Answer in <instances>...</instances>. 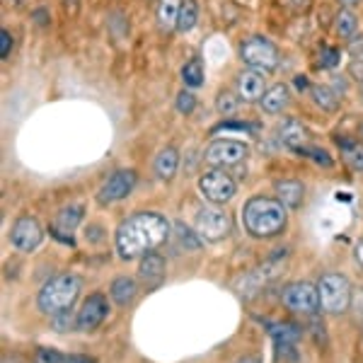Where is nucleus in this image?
Returning a JSON list of instances; mask_svg holds the SVG:
<instances>
[{"label": "nucleus", "mask_w": 363, "mask_h": 363, "mask_svg": "<svg viewBox=\"0 0 363 363\" xmlns=\"http://www.w3.org/2000/svg\"><path fill=\"white\" fill-rule=\"evenodd\" d=\"M281 303L296 315H313L320 308V291L308 281H294V284L284 286Z\"/></svg>", "instance_id": "nucleus-7"}, {"label": "nucleus", "mask_w": 363, "mask_h": 363, "mask_svg": "<svg viewBox=\"0 0 363 363\" xmlns=\"http://www.w3.org/2000/svg\"><path fill=\"white\" fill-rule=\"evenodd\" d=\"M301 155H308V157H313L315 160V165H322V167H330L332 165V157L325 153L322 148H313V145H306L303 150H298Z\"/></svg>", "instance_id": "nucleus-30"}, {"label": "nucleus", "mask_w": 363, "mask_h": 363, "mask_svg": "<svg viewBox=\"0 0 363 363\" xmlns=\"http://www.w3.org/2000/svg\"><path fill=\"white\" fill-rule=\"evenodd\" d=\"M177 169H179V153H177V148H172V145H167V148H162L160 153L155 155V160H153V172H155V177L160 179V182H169L177 174Z\"/></svg>", "instance_id": "nucleus-19"}, {"label": "nucleus", "mask_w": 363, "mask_h": 363, "mask_svg": "<svg viewBox=\"0 0 363 363\" xmlns=\"http://www.w3.org/2000/svg\"><path fill=\"white\" fill-rule=\"evenodd\" d=\"M138 277L143 279V284H148L153 289V286H157L165 279V259L160 255H155V252H148L145 257H140Z\"/></svg>", "instance_id": "nucleus-17"}, {"label": "nucleus", "mask_w": 363, "mask_h": 363, "mask_svg": "<svg viewBox=\"0 0 363 363\" xmlns=\"http://www.w3.org/2000/svg\"><path fill=\"white\" fill-rule=\"evenodd\" d=\"M356 262H359V264L363 267V240L359 245H356Z\"/></svg>", "instance_id": "nucleus-37"}, {"label": "nucleus", "mask_w": 363, "mask_h": 363, "mask_svg": "<svg viewBox=\"0 0 363 363\" xmlns=\"http://www.w3.org/2000/svg\"><path fill=\"white\" fill-rule=\"evenodd\" d=\"M44 240V233H42V225L37 223V218L32 216H22V218L15 220L13 230H10V245L17 250V252H34L42 245Z\"/></svg>", "instance_id": "nucleus-12"}, {"label": "nucleus", "mask_w": 363, "mask_h": 363, "mask_svg": "<svg viewBox=\"0 0 363 363\" xmlns=\"http://www.w3.org/2000/svg\"><path fill=\"white\" fill-rule=\"evenodd\" d=\"M240 58L257 73H274L279 68V49L264 37H247L240 44Z\"/></svg>", "instance_id": "nucleus-5"}, {"label": "nucleus", "mask_w": 363, "mask_h": 363, "mask_svg": "<svg viewBox=\"0 0 363 363\" xmlns=\"http://www.w3.org/2000/svg\"><path fill=\"white\" fill-rule=\"evenodd\" d=\"M235 85H238V95L242 97L245 102H259L267 92L264 73H257V70H245V73H240Z\"/></svg>", "instance_id": "nucleus-15"}, {"label": "nucleus", "mask_w": 363, "mask_h": 363, "mask_svg": "<svg viewBox=\"0 0 363 363\" xmlns=\"http://www.w3.org/2000/svg\"><path fill=\"white\" fill-rule=\"evenodd\" d=\"M51 322H54V330L56 332H68V330H73V327H78V318H75V315H70V310L54 315Z\"/></svg>", "instance_id": "nucleus-29"}, {"label": "nucleus", "mask_w": 363, "mask_h": 363, "mask_svg": "<svg viewBox=\"0 0 363 363\" xmlns=\"http://www.w3.org/2000/svg\"><path fill=\"white\" fill-rule=\"evenodd\" d=\"M199 20V5L196 0H182L179 5V20H177V32H191L196 27Z\"/></svg>", "instance_id": "nucleus-24"}, {"label": "nucleus", "mask_w": 363, "mask_h": 363, "mask_svg": "<svg viewBox=\"0 0 363 363\" xmlns=\"http://www.w3.org/2000/svg\"><path fill=\"white\" fill-rule=\"evenodd\" d=\"M235 363H262V361L257 359V356H242V359L235 361Z\"/></svg>", "instance_id": "nucleus-38"}, {"label": "nucleus", "mask_w": 363, "mask_h": 363, "mask_svg": "<svg viewBox=\"0 0 363 363\" xmlns=\"http://www.w3.org/2000/svg\"><path fill=\"white\" fill-rule=\"evenodd\" d=\"M179 5H182V0H160V3H157V25H160L162 32L177 29Z\"/></svg>", "instance_id": "nucleus-22"}, {"label": "nucleus", "mask_w": 363, "mask_h": 363, "mask_svg": "<svg viewBox=\"0 0 363 363\" xmlns=\"http://www.w3.org/2000/svg\"><path fill=\"white\" fill-rule=\"evenodd\" d=\"M83 218H85L83 203H68V206H63L56 213L54 223H51V233H54V238H58L61 242L73 245V233L80 228Z\"/></svg>", "instance_id": "nucleus-13"}, {"label": "nucleus", "mask_w": 363, "mask_h": 363, "mask_svg": "<svg viewBox=\"0 0 363 363\" xmlns=\"http://www.w3.org/2000/svg\"><path fill=\"white\" fill-rule=\"evenodd\" d=\"M247 157V143L240 138H216L203 153V162L208 167H233Z\"/></svg>", "instance_id": "nucleus-8"}, {"label": "nucleus", "mask_w": 363, "mask_h": 363, "mask_svg": "<svg viewBox=\"0 0 363 363\" xmlns=\"http://www.w3.org/2000/svg\"><path fill=\"white\" fill-rule=\"evenodd\" d=\"M80 294V279L73 274H56L39 289L37 306L44 315L54 318L58 313H66Z\"/></svg>", "instance_id": "nucleus-3"}, {"label": "nucleus", "mask_w": 363, "mask_h": 363, "mask_svg": "<svg viewBox=\"0 0 363 363\" xmlns=\"http://www.w3.org/2000/svg\"><path fill=\"white\" fill-rule=\"evenodd\" d=\"M78 327L80 332H95L97 327H102V322L109 318V301L104 294H92L83 301V306L78 310Z\"/></svg>", "instance_id": "nucleus-11"}, {"label": "nucleus", "mask_w": 363, "mask_h": 363, "mask_svg": "<svg viewBox=\"0 0 363 363\" xmlns=\"http://www.w3.org/2000/svg\"><path fill=\"white\" fill-rule=\"evenodd\" d=\"M281 269H284V262H281V264H277V262H267L264 267H257L255 272L240 277V284L235 286V291L240 296H242V294L245 296H255L257 291L267 284V281L277 279V274L281 272Z\"/></svg>", "instance_id": "nucleus-14"}, {"label": "nucleus", "mask_w": 363, "mask_h": 363, "mask_svg": "<svg viewBox=\"0 0 363 363\" xmlns=\"http://www.w3.org/2000/svg\"><path fill=\"white\" fill-rule=\"evenodd\" d=\"M169 238V220L160 213H136L116 228V252L124 262L140 259L155 252Z\"/></svg>", "instance_id": "nucleus-1"}, {"label": "nucleus", "mask_w": 363, "mask_h": 363, "mask_svg": "<svg viewBox=\"0 0 363 363\" xmlns=\"http://www.w3.org/2000/svg\"><path fill=\"white\" fill-rule=\"evenodd\" d=\"M361 61H363V46H361Z\"/></svg>", "instance_id": "nucleus-41"}, {"label": "nucleus", "mask_w": 363, "mask_h": 363, "mask_svg": "<svg viewBox=\"0 0 363 363\" xmlns=\"http://www.w3.org/2000/svg\"><path fill=\"white\" fill-rule=\"evenodd\" d=\"M66 363H95V361H92L90 356L78 354V356H70V359H66Z\"/></svg>", "instance_id": "nucleus-35"}, {"label": "nucleus", "mask_w": 363, "mask_h": 363, "mask_svg": "<svg viewBox=\"0 0 363 363\" xmlns=\"http://www.w3.org/2000/svg\"><path fill=\"white\" fill-rule=\"evenodd\" d=\"M335 32L339 39H351L356 32H359V20L351 10H342L337 17H335Z\"/></svg>", "instance_id": "nucleus-25"}, {"label": "nucleus", "mask_w": 363, "mask_h": 363, "mask_svg": "<svg viewBox=\"0 0 363 363\" xmlns=\"http://www.w3.org/2000/svg\"><path fill=\"white\" fill-rule=\"evenodd\" d=\"M291 104V92L286 85H274L264 92V97L259 99V107L267 114H281Z\"/></svg>", "instance_id": "nucleus-20"}, {"label": "nucleus", "mask_w": 363, "mask_h": 363, "mask_svg": "<svg viewBox=\"0 0 363 363\" xmlns=\"http://www.w3.org/2000/svg\"><path fill=\"white\" fill-rule=\"evenodd\" d=\"M279 138H281V143H284L286 148H291V150H303L310 143L308 128L303 126L301 121H296V119L284 121V126L279 128Z\"/></svg>", "instance_id": "nucleus-16"}, {"label": "nucleus", "mask_w": 363, "mask_h": 363, "mask_svg": "<svg viewBox=\"0 0 363 363\" xmlns=\"http://www.w3.org/2000/svg\"><path fill=\"white\" fill-rule=\"evenodd\" d=\"M233 220L223 208L218 206H203L194 216V235L206 242H220L223 238L230 235Z\"/></svg>", "instance_id": "nucleus-6"}, {"label": "nucleus", "mask_w": 363, "mask_h": 363, "mask_svg": "<svg viewBox=\"0 0 363 363\" xmlns=\"http://www.w3.org/2000/svg\"><path fill=\"white\" fill-rule=\"evenodd\" d=\"M10 51H13V37H10L8 29H0V56H3V61L10 56Z\"/></svg>", "instance_id": "nucleus-34"}, {"label": "nucleus", "mask_w": 363, "mask_h": 363, "mask_svg": "<svg viewBox=\"0 0 363 363\" xmlns=\"http://www.w3.org/2000/svg\"><path fill=\"white\" fill-rule=\"evenodd\" d=\"M342 153H344V162H349L351 169L363 172V145L361 143H354V140L342 143Z\"/></svg>", "instance_id": "nucleus-27"}, {"label": "nucleus", "mask_w": 363, "mask_h": 363, "mask_svg": "<svg viewBox=\"0 0 363 363\" xmlns=\"http://www.w3.org/2000/svg\"><path fill=\"white\" fill-rule=\"evenodd\" d=\"M339 61H342V54H339V49H332V46H325L320 54V63L322 68H337Z\"/></svg>", "instance_id": "nucleus-32"}, {"label": "nucleus", "mask_w": 363, "mask_h": 363, "mask_svg": "<svg viewBox=\"0 0 363 363\" xmlns=\"http://www.w3.org/2000/svg\"><path fill=\"white\" fill-rule=\"evenodd\" d=\"M216 107H218L220 114H235L240 107V99L230 92H220L218 99H216Z\"/></svg>", "instance_id": "nucleus-28"}, {"label": "nucleus", "mask_w": 363, "mask_h": 363, "mask_svg": "<svg viewBox=\"0 0 363 363\" xmlns=\"http://www.w3.org/2000/svg\"><path fill=\"white\" fill-rule=\"evenodd\" d=\"M109 296H112V301L116 303V306H121V308L131 306V303L136 301V296H138L136 281H133L131 277H116V279L112 281V289H109Z\"/></svg>", "instance_id": "nucleus-21"}, {"label": "nucleus", "mask_w": 363, "mask_h": 363, "mask_svg": "<svg viewBox=\"0 0 363 363\" xmlns=\"http://www.w3.org/2000/svg\"><path fill=\"white\" fill-rule=\"evenodd\" d=\"M194 107H196V97L191 95L189 90H182L179 95H177V112L191 114V112H194Z\"/></svg>", "instance_id": "nucleus-31"}, {"label": "nucleus", "mask_w": 363, "mask_h": 363, "mask_svg": "<svg viewBox=\"0 0 363 363\" xmlns=\"http://www.w3.org/2000/svg\"><path fill=\"white\" fill-rule=\"evenodd\" d=\"M306 83H308V80H306V78H301V75L296 78V87H298V90H306V87H308Z\"/></svg>", "instance_id": "nucleus-39"}, {"label": "nucleus", "mask_w": 363, "mask_h": 363, "mask_svg": "<svg viewBox=\"0 0 363 363\" xmlns=\"http://www.w3.org/2000/svg\"><path fill=\"white\" fill-rule=\"evenodd\" d=\"M310 97H313V102L318 104L322 112H337L339 107V97L335 95V90L327 85H313L310 87Z\"/></svg>", "instance_id": "nucleus-23"}, {"label": "nucleus", "mask_w": 363, "mask_h": 363, "mask_svg": "<svg viewBox=\"0 0 363 363\" xmlns=\"http://www.w3.org/2000/svg\"><path fill=\"white\" fill-rule=\"evenodd\" d=\"M136 182L138 177L133 169H116V172L109 174V177L102 182V186L97 189V201L102 203V206L121 201V199H126L131 194Z\"/></svg>", "instance_id": "nucleus-10"}, {"label": "nucleus", "mask_w": 363, "mask_h": 363, "mask_svg": "<svg viewBox=\"0 0 363 363\" xmlns=\"http://www.w3.org/2000/svg\"><path fill=\"white\" fill-rule=\"evenodd\" d=\"M320 308L330 315L347 313L351 306V284L344 274H325L318 284Z\"/></svg>", "instance_id": "nucleus-4"}, {"label": "nucleus", "mask_w": 363, "mask_h": 363, "mask_svg": "<svg viewBox=\"0 0 363 363\" xmlns=\"http://www.w3.org/2000/svg\"><path fill=\"white\" fill-rule=\"evenodd\" d=\"M342 3H344V5H347V8H351V5H359V3H361V0H342Z\"/></svg>", "instance_id": "nucleus-40"}, {"label": "nucleus", "mask_w": 363, "mask_h": 363, "mask_svg": "<svg viewBox=\"0 0 363 363\" xmlns=\"http://www.w3.org/2000/svg\"><path fill=\"white\" fill-rule=\"evenodd\" d=\"M199 191L211 203H228L235 196V179L220 167H211L199 177Z\"/></svg>", "instance_id": "nucleus-9"}, {"label": "nucleus", "mask_w": 363, "mask_h": 363, "mask_svg": "<svg viewBox=\"0 0 363 363\" xmlns=\"http://www.w3.org/2000/svg\"><path fill=\"white\" fill-rule=\"evenodd\" d=\"M3 363H27V361L17 354H8V356H3Z\"/></svg>", "instance_id": "nucleus-36"}, {"label": "nucleus", "mask_w": 363, "mask_h": 363, "mask_svg": "<svg viewBox=\"0 0 363 363\" xmlns=\"http://www.w3.org/2000/svg\"><path fill=\"white\" fill-rule=\"evenodd\" d=\"M274 189H277V199L284 203L286 208H301L303 196H306V186H303V182L279 179L277 184H274Z\"/></svg>", "instance_id": "nucleus-18"}, {"label": "nucleus", "mask_w": 363, "mask_h": 363, "mask_svg": "<svg viewBox=\"0 0 363 363\" xmlns=\"http://www.w3.org/2000/svg\"><path fill=\"white\" fill-rule=\"evenodd\" d=\"M286 220H289V213H286V206L279 199L255 196L242 208V223L252 238L281 235L286 228Z\"/></svg>", "instance_id": "nucleus-2"}, {"label": "nucleus", "mask_w": 363, "mask_h": 363, "mask_svg": "<svg viewBox=\"0 0 363 363\" xmlns=\"http://www.w3.org/2000/svg\"><path fill=\"white\" fill-rule=\"evenodd\" d=\"M37 363H66V359H63V356L54 349H39L37 351Z\"/></svg>", "instance_id": "nucleus-33"}, {"label": "nucleus", "mask_w": 363, "mask_h": 363, "mask_svg": "<svg viewBox=\"0 0 363 363\" xmlns=\"http://www.w3.org/2000/svg\"><path fill=\"white\" fill-rule=\"evenodd\" d=\"M182 80L189 90H196V87L203 85V63L199 58H191V61L184 63L182 68Z\"/></svg>", "instance_id": "nucleus-26"}]
</instances>
